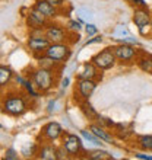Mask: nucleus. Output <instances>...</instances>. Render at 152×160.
I'll list each match as a JSON object with an SVG mask.
<instances>
[{
    "mask_svg": "<svg viewBox=\"0 0 152 160\" xmlns=\"http://www.w3.org/2000/svg\"><path fill=\"white\" fill-rule=\"evenodd\" d=\"M138 66L140 67V70L145 73H149L152 74V57L151 55H142L138 58Z\"/></svg>",
    "mask_w": 152,
    "mask_h": 160,
    "instance_id": "nucleus-17",
    "label": "nucleus"
},
{
    "mask_svg": "<svg viewBox=\"0 0 152 160\" xmlns=\"http://www.w3.org/2000/svg\"><path fill=\"white\" fill-rule=\"evenodd\" d=\"M72 54V50L68 44L64 42H59V44H50L48 48L46 50V55H48L50 58H53L57 63H64L66 60L70 57Z\"/></svg>",
    "mask_w": 152,
    "mask_h": 160,
    "instance_id": "nucleus-3",
    "label": "nucleus"
},
{
    "mask_svg": "<svg viewBox=\"0 0 152 160\" xmlns=\"http://www.w3.org/2000/svg\"><path fill=\"white\" fill-rule=\"evenodd\" d=\"M42 138L47 141H56L57 138H60L63 135V128L59 122H48L47 125L42 127L41 130Z\"/></svg>",
    "mask_w": 152,
    "mask_h": 160,
    "instance_id": "nucleus-10",
    "label": "nucleus"
},
{
    "mask_svg": "<svg viewBox=\"0 0 152 160\" xmlns=\"http://www.w3.org/2000/svg\"><path fill=\"white\" fill-rule=\"evenodd\" d=\"M101 41H102L101 37H95V38H92V39H88V42H86L85 45H91V44H95V42H101Z\"/></svg>",
    "mask_w": 152,
    "mask_h": 160,
    "instance_id": "nucleus-36",
    "label": "nucleus"
},
{
    "mask_svg": "<svg viewBox=\"0 0 152 160\" xmlns=\"http://www.w3.org/2000/svg\"><path fill=\"white\" fill-rule=\"evenodd\" d=\"M89 130H91V132H94V134L97 135L100 140H102V141H106V143H113L114 140H113V137H111L108 132H107L106 130H104V127H101V125H95V124H92V125L89 127Z\"/></svg>",
    "mask_w": 152,
    "mask_h": 160,
    "instance_id": "nucleus-16",
    "label": "nucleus"
},
{
    "mask_svg": "<svg viewBox=\"0 0 152 160\" xmlns=\"http://www.w3.org/2000/svg\"><path fill=\"white\" fill-rule=\"evenodd\" d=\"M54 106H56V99H54V101H50V102H48L47 111H48V112H53V111H54Z\"/></svg>",
    "mask_w": 152,
    "mask_h": 160,
    "instance_id": "nucleus-37",
    "label": "nucleus"
},
{
    "mask_svg": "<svg viewBox=\"0 0 152 160\" xmlns=\"http://www.w3.org/2000/svg\"><path fill=\"white\" fill-rule=\"evenodd\" d=\"M97 89V82L95 80H88V79H78V84L75 89V95L82 99V101H88L92 96L94 90Z\"/></svg>",
    "mask_w": 152,
    "mask_h": 160,
    "instance_id": "nucleus-6",
    "label": "nucleus"
},
{
    "mask_svg": "<svg viewBox=\"0 0 152 160\" xmlns=\"http://www.w3.org/2000/svg\"><path fill=\"white\" fill-rule=\"evenodd\" d=\"M80 135H82V137H84L85 140H88V141H91V143H92L94 146H102V143H101L102 140H100V138H98V137H97V135H95V134H94V132H92V134H91L89 131H86V130H82V131H80Z\"/></svg>",
    "mask_w": 152,
    "mask_h": 160,
    "instance_id": "nucleus-24",
    "label": "nucleus"
},
{
    "mask_svg": "<svg viewBox=\"0 0 152 160\" xmlns=\"http://www.w3.org/2000/svg\"><path fill=\"white\" fill-rule=\"evenodd\" d=\"M130 4H133V6H136V8H148L146 3H145V0H133Z\"/></svg>",
    "mask_w": 152,
    "mask_h": 160,
    "instance_id": "nucleus-34",
    "label": "nucleus"
},
{
    "mask_svg": "<svg viewBox=\"0 0 152 160\" xmlns=\"http://www.w3.org/2000/svg\"><path fill=\"white\" fill-rule=\"evenodd\" d=\"M44 37H46L50 44H59V42H64L66 41V31L62 28V26H57V25H48L44 31Z\"/></svg>",
    "mask_w": 152,
    "mask_h": 160,
    "instance_id": "nucleus-9",
    "label": "nucleus"
},
{
    "mask_svg": "<svg viewBox=\"0 0 152 160\" xmlns=\"http://www.w3.org/2000/svg\"><path fill=\"white\" fill-rule=\"evenodd\" d=\"M68 86H69V77H64V79L62 80V88L66 89Z\"/></svg>",
    "mask_w": 152,
    "mask_h": 160,
    "instance_id": "nucleus-38",
    "label": "nucleus"
},
{
    "mask_svg": "<svg viewBox=\"0 0 152 160\" xmlns=\"http://www.w3.org/2000/svg\"><path fill=\"white\" fill-rule=\"evenodd\" d=\"M22 86H24V89H25V92L28 93V95H30L31 98H38V92L34 89L35 84H34V82H32V80H25Z\"/></svg>",
    "mask_w": 152,
    "mask_h": 160,
    "instance_id": "nucleus-26",
    "label": "nucleus"
},
{
    "mask_svg": "<svg viewBox=\"0 0 152 160\" xmlns=\"http://www.w3.org/2000/svg\"><path fill=\"white\" fill-rule=\"evenodd\" d=\"M85 31H86V35H88V37H92V35H95L98 32V28H97V25H94V23H86Z\"/></svg>",
    "mask_w": 152,
    "mask_h": 160,
    "instance_id": "nucleus-28",
    "label": "nucleus"
},
{
    "mask_svg": "<svg viewBox=\"0 0 152 160\" xmlns=\"http://www.w3.org/2000/svg\"><path fill=\"white\" fill-rule=\"evenodd\" d=\"M38 157L42 160H56L57 159V148L53 144H44L38 152Z\"/></svg>",
    "mask_w": 152,
    "mask_h": 160,
    "instance_id": "nucleus-15",
    "label": "nucleus"
},
{
    "mask_svg": "<svg viewBox=\"0 0 152 160\" xmlns=\"http://www.w3.org/2000/svg\"><path fill=\"white\" fill-rule=\"evenodd\" d=\"M76 15L79 18L80 22H86V23H92L94 21V13L92 10H89L86 8H79L76 10Z\"/></svg>",
    "mask_w": 152,
    "mask_h": 160,
    "instance_id": "nucleus-21",
    "label": "nucleus"
},
{
    "mask_svg": "<svg viewBox=\"0 0 152 160\" xmlns=\"http://www.w3.org/2000/svg\"><path fill=\"white\" fill-rule=\"evenodd\" d=\"M151 26H152V15H151Z\"/></svg>",
    "mask_w": 152,
    "mask_h": 160,
    "instance_id": "nucleus-40",
    "label": "nucleus"
},
{
    "mask_svg": "<svg viewBox=\"0 0 152 160\" xmlns=\"http://www.w3.org/2000/svg\"><path fill=\"white\" fill-rule=\"evenodd\" d=\"M47 2H50L56 8H60V6H63V3H64V0H47Z\"/></svg>",
    "mask_w": 152,
    "mask_h": 160,
    "instance_id": "nucleus-35",
    "label": "nucleus"
},
{
    "mask_svg": "<svg viewBox=\"0 0 152 160\" xmlns=\"http://www.w3.org/2000/svg\"><path fill=\"white\" fill-rule=\"evenodd\" d=\"M50 45V41L46 38V37H34V35H30V39H28V48L35 57H38L40 54H46V50Z\"/></svg>",
    "mask_w": 152,
    "mask_h": 160,
    "instance_id": "nucleus-8",
    "label": "nucleus"
},
{
    "mask_svg": "<svg viewBox=\"0 0 152 160\" xmlns=\"http://www.w3.org/2000/svg\"><path fill=\"white\" fill-rule=\"evenodd\" d=\"M136 143L142 150L152 152V135H139L136 138Z\"/></svg>",
    "mask_w": 152,
    "mask_h": 160,
    "instance_id": "nucleus-22",
    "label": "nucleus"
},
{
    "mask_svg": "<svg viewBox=\"0 0 152 160\" xmlns=\"http://www.w3.org/2000/svg\"><path fill=\"white\" fill-rule=\"evenodd\" d=\"M126 2H129V3H132V2H133V0H126Z\"/></svg>",
    "mask_w": 152,
    "mask_h": 160,
    "instance_id": "nucleus-39",
    "label": "nucleus"
},
{
    "mask_svg": "<svg viewBox=\"0 0 152 160\" xmlns=\"http://www.w3.org/2000/svg\"><path fill=\"white\" fill-rule=\"evenodd\" d=\"M32 82L40 92H48L54 86V70L48 68H37L32 73Z\"/></svg>",
    "mask_w": 152,
    "mask_h": 160,
    "instance_id": "nucleus-1",
    "label": "nucleus"
},
{
    "mask_svg": "<svg viewBox=\"0 0 152 160\" xmlns=\"http://www.w3.org/2000/svg\"><path fill=\"white\" fill-rule=\"evenodd\" d=\"M80 109H82V112H84L85 117H86L88 119H91V121H94V119L98 118V112L94 109L92 105H91L88 101H84L82 103H80Z\"/></svg>",
    "mask_w": 152,
    "mask_h": 160,
    "instance_id": "nucleus-18",
    "label": "nucleus"
},
{
    "mask_svg": "<svg viewBox=\"0 0 152 160\" xmlns=\"http://www.w3.org/2000/svg\"><path fill=\"white\" fill-rule=\"evenodd\" d=\"M34 8L37 9L38 12H41L47 19H51V18H56L59 15V10L56 6L50 3V2H47V0H37L34 4Z\"/></svg>",
    "mask_w": 152,
    "mask_h": 160,
    "instance_id": "nucleus-13",
    "label": "nucleus"
},
{
    "mask_svg": "<svg viewBox=\"0 0 152 160\" xmlns=\"http://www.w3.org/2000/svg\"><path fill=\"white\" fill-rule=\"evenodd\" d=\"M26 25L30 26V29L44 28V26L47 25V18L34 8L30 13H28V16H26Z\"/></svg>",
    "mask_w": 152,
    "mask_h": 160,
    "instance_id": "nucleus-11",
    "label": "nucleus"
},
{
    "mask_svg": "<svg viewBox=\"0 0 152 160\" xmlns=\"http://www.w3.org/2000/svg\"><path fill=\"white\" fill-rule=\"evenodd\" d=\"M26 102L25 99L19 95H9L3 102V111L9 115L13 117H19L26 111Z\"/></svg>",
    "mask_w": 152,
    "mask_h": 160,
    "instance_id": "nucleus-2",
    "label": "nucleus"
},
{
    "mask_svg": "<svg viewBox=\"0 0 152 160\" xmlns=\"http://www.w3.org/2000/svg\"><path fill=\"white\" fill-rule=\"evenodd\" d=\"M118 41L123 42V44H129V45H138V39H135L133 37H130V35H127V37L118 39Z\"/></svg>",
    "mask_w": 152,
    "mask_h": 160,
    "instance_id": "nucleus-29",
    "label": "nucleus"
},
{
    "mask_svg": "<svg viewBox=\"0 0 152 160\" xmlns=\"http://www.w3.org/2000/svg\"><path fill=\"white\" fill-rule=\"evenodd\" d=\"M111 48H113V52L117 61H120V63H132L138 57V50H135V47L129 45V44L120 42L118 45L111 47Z\"/></svg>",
    "mask_w": 152,
    "mask_h": 160,
    "instance_id": "nucleus-5",
    "label": "nucleus"
},
{
    "mask_svg": "<svg viewBox=\"0 0 152 160\" xmlns=\"http://www.w3.org/2000/svg\"><path fill=\"white\" fill-rule=\"evenodd\" d=\"M127 35H130V34H129V29L126 28V25H117L116 29L113 31V37L116 39H122L124 37H127Z\"/></svg>",
    "mask_w": 152,
    "mask_h": 160,
    "instance_id": "nucleus-25",
    "label": "nucleus"
},
{
    "mask_svg": "<svg viewBox=\"0 0 152 160\" xmlns=\"http://www.w3.org/2000/svg\"><path fill=\"white\" fill-rule=\"evenodd\" d=\"M38 58V64H40V67H42V68H48V70H56V67H57V61H54L53 58H50L48 55H42L41 54V57H37Z\"/></svg>",
    "mask_w": 152,
    "mask_h": 160,
    "instance_id": "nucleus-20",
    "label": "nucleus"
},
{
    "mask_svg": "<svg viewBox=\"0 0 152 160\" xmlns=\"http://www.w3.org/2000/svg\"><path fill=\"white\" fill-rule=\"evenodd\" d=\"M64 148H66V152H68L69 156L72 157H76L82 152V140L75 134H66L63 135V144H62Z\"/></svg>",
    "mask_w": 152,
    "mask_h": 160,
    "instance_id": "nucleus-7",
    "label": "nucleus"
},
{
    "mask_svg": "<svg viewBox=\"0 0 152 160\" xmlns=\"http://www.w3.org/2000/svg\"><path fill=\"white\" fill-rule=\"evenodd\" d=\"M98 70L100 68L95 66L94 63H85L82 66V70L78 73V79H88V80H94L97 79L98 76Z\"/></svg>",
    "mask_w": 152,
    "mask_h": 160,
    "instance_id": "nucleus-14",
    "label": "nucleus"
},
{
    "mask_svg": "<svg viewBox=\"0 0 152 160\" xmlns=\"http://www.w3.org/2000/svg\"><path fill=\"white\" fill-rule=\"evenodd\" d=\"M92 63L97 66L100 70H108V68L114 67L116 63H117V58L113 52V48H106V50L100 51L98 54L94 55L92 58Z\"/></svg>",
    "mask_w": 152,
    "mask_h": 160,
    "instance_id": "nucleus-4",
    "label": "nucleus"
},
{
    "mask_svg": "<svg viewBox=\"0 0 152 160\" xmlns=\"http://www.w3.org/2000/svg\"><path fill=\"white\" fill-rule=\"evenodd\" d=\"M80 21H69L68 23V29L72 31V32H79L80 31Z\"/></svg>",
    "mask_w": 152,
    "mask_h": 160,
    "instance_id": "nucleus-27",
    "label": "nucleus"
},
{
    "mask_svg": "<svg viewBox=\"0 0 152 160\" xmlns=\"http://www.w3.org/2000/svg\"><path fill=\"white\" fill-rule=\"evenodd\" d=\"M13 77V72L6 66H0V88L8 86L10 79Z\"/></svg>",
    "mask_w": 152,
    "mask_h": 160,
    "instance_id": "nucleus-19",
    "label": "nucleus"
},
{
    "mask_svg": "<svg viewBox=\"0 0 152 160\" xmlns=\"http://www.w3.org/2000/svg\"><path fill=\"white\" fill-rule=\"evenodd\" d=\"M4 159H6V160H16L18 159V153L15 152L13 148H9V150H6Z\"/></svg>",
    "mask_w": 152,
    "mask_h": 160,
    "instance_id": "nucleus-30",
    "label": "nucleus"
},
{
    "mask_svg": "<svg viewBox=\"0 0 152 160\" xmlns=\"http://www.w3.org/2000/svg\"><path fill=\"white\" fill-rule=\"evenodd\" d=\"M133 22L138 29L151 25V13L148 12V8H136L133 12Z\"/></svg>",
    "mask_w": 152,
    "mask_h": 160,
    "instance_id": "nucleus-12",
    "label": "nucleus"
},
{
    "mask_svg": "<svg viewBox=\"0 0 152 160\" xmlns=\"http://www.w3.org/2000/svg\"><path fill=\"white\" fill-rule=\"evenodd\" d=\"M135 157L136 159H140V160H152L151 154H145V153H136Z\"/></svg>",
    "mask_w": 152,
    "mask_h": 160,
    "instance_id": "nucleus-33",
    "label": "nucleus"
},
{
    "mask_svg": "<svg viewBox=\"0 0 152 160\" xmlns=\"http://www.w3.org/2000/svg\"><path fill=\"white\" fill-rule=\"evenodd\" d=\"M86 157L92 160H110L111 154L106 150H95V152H89Z\"/></svg>",
    "mask_w": 152,
    "mask_h": 160,
    "instance_id": "nucleus-23",
    "label": "nucleus"
},
{
    "mask_svg": "<svg viewBox=\"0 0 152 160\" xmlns=\"http://www.w3.org/2000/svg\"><path fill=\"white\" fill-rule=\"evenodd\" d=\"M34 150H35V146L34 144H31V147H30V150L26 147H24V150H22V154L25 157H30V156H32V153H34Z\"/></svg>",
    "mask_w": 152,
    "mask_h": 160,
    "instance_id": "nucleus-31",
    "label": "nucleus"
},
{
    "mask_svg": "<svg viewBox=\"0 0 152 160\" xmlns=\"http://www.w3.org/2000/svg\"><path fill=\"white\" fill-rule=\"evenodd\" d=\"M66 154H68V152H66V148H64L63 146L60 148H57V159H64Z\"/></svg>",
    "mask_w": 152,
    "mask_h": 160,
    "instance_id": "nucleus-32",
    "label": "nucleus"
}]
</instances>
